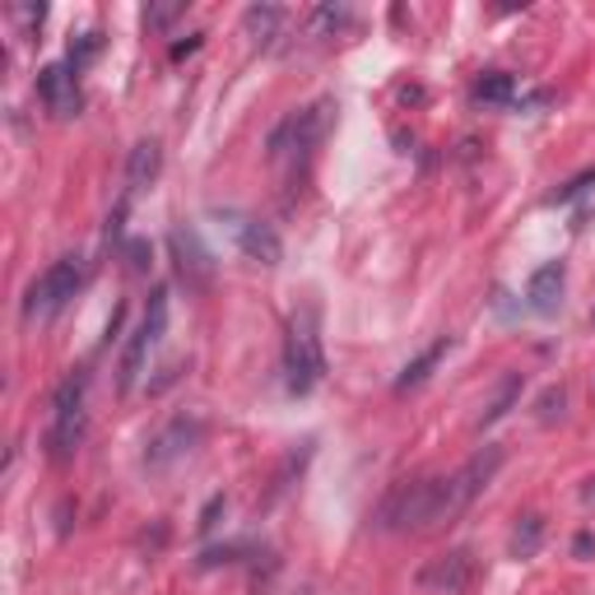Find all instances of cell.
I'll return each instance as SVG.
<instances>
[{
    "mask_svg": "<svg viewBox=\"0 0 595 595\" xmlns=\"http://www.w3.org/2000/svg\"><path fill=\"white\" fill-rule=\"evenodd\" d=\"M381 531H437L442 526V479H400L377 507Z\"/></svg>",
    "mask_w": 595,
    "mask_h": 595,
    "instance_id": "1",
    "label": "cell"
},
{
    "mask_svg": "<svg viewBox=\"0 0 595 595\" xmlns=\"http://www.w3.org/2000/svg\"><path fill=\"white\" fill-rule=\"evenodd\" d=\"M321 377H326V354H321L317 307H307L289 321V336H284V387L289 396H312Z\"/></svg>",
    "mask_w": 595,
    "mask_h": 595,
    "instance_id": "2",
    "label": "cell"
},
{
    "mask_svg": "<svg viewBox=\"0 0 595 595\" xmlns=\"http://www.w3.org/2000/svg\"><path fill=\"white\" fill-rule=\"evenodd\" d=\"M84 289V256H61V260H51V266L33 279L28 293H24V317L28 321H51V317H61V312L75 303V293Z\"/></svg>",
    "mask_w": 595,
    "mask_h": 595,
    "instance_id": "3",
    "label": "cell"
},
{
    "mask_svg": "<svg viewBox=\"0 0 595 595\" xmlns=\"http://www.w3.org/2000/svg\"><path fill=\"white\" fill-rule=\"evenodd\" d=\"M326 121H330V102H312V108L293 112L284 126L270 135V163H293V172L312 159L317 139L326 135Z\"/></svg>",
    "mask_w": 595,
    "mask_h": 595,
    "instance_id": "4",
    "label": "cell"
},
{
    "mask_svg": "<svg viewBox=\"0 0 595 595\" xmlns=\"http://www.w3.org/2000/svg\"><path fill=\"white\" fill-rule=\"evenodd\" d=\"M502 461H507L502 447H484V451H475V457H470V461L457 470V475L442 479V526H447V521H457L465 507L475 502L488 484H494V475L502 470Z\"/></svg>",
    "mask_w": 595,
    "mask_h": 595,
    "instance_id": "5",
    "label": "cell"
},
{
    "mask_svg": "<svg viewBox=\"0 0 595 595\" xmlns=\"http://www.w3.org/2000/svg\"><path fill=\"white\" fill-rule=\"evenodd\" d=\"M201 437H205V418H201V414H172L168 424L149 437L145 465H149V470H168V465L186 461L191 451L201 447Z\"/></svg>",
    "mask_w": 595,
    "mask_h": 595,
    "instance_id": "6",
    "label": "cell"
},
{
    "mask_svg": "<svg viewBox=\"0 0 595 595\" xmlns=\"http://www.w3.org/2000/svg\"><path fill=\"white\" fill-rule=\"evenodd\" d=\"M219 219L229 223V233H233V242H238L242 256L260 260V266H279V256H284V242H279L275 223L247 215V209H219Z\"/></svg>",
    "mask_w": 595,
    "mask_h": 595,
    "instance_id": "7",
    "label": "cell"
},
{
    "mask_svg": "<svg viewBox=\"0 0 595 595\" xmlns=\"http://www.w3.org/2000/svg\"><path fill=\"white\" fill-rule=\"evenodd\" d=\"M475 576H479L475 554H470V549H447V554H437V558H428V563L418 568V586L433 591V595H465L470 586H475Z\"/></svg>",
    "mask_w": 595,
    "mask_h": 595,
    "instance_id": "8",
    "label": "cell"
},
{
    "mask_svg": "<svg viewBox=\"0 0 595 595\" xmlns=\"http://www.w3.org/2000/svg\"><path fill=\"white\" fill-rule=\"evenodd\" d=\"M168 247H172V266H178V279L191 293H205L215 284V260H209L205 242L196 238V229H172L168 233Z\"/></svg>",
    "mask_w": 595,
    "mask_h": 595,
    "instance_id": "9",
    "label": "cell"
},
{
    "mask_svg": "<svg viewBox=\"0 0 595 595\" xmlns=\"http://www.w3.org/2000/svg\"><path fill=\"white\" fill-rule=\"evenodd\" d=\"M38 98H42V108L57 121H70L80 112V75L65 61L42 65L38 70Z\"/></svg>",
    "mask_w": 595,
    "mask_h": 595,
    "instance_id": "10",
    "label": "cell"
},
{
    "mask_svg": "<svg viewBox=\"0 0 595 595\" xmlns=\"http://www.w3.org/2000/svg\"><path fill=\"white\" fill-rule=\"evenodd\" d=\"M563 284H568V266H563V260H545V266L526 279L531 312H539V317H554L558 303H563Z\"/></svg>",
    "mask_w": 595,
    "mask_h": 595,
    "instance_id": "11",
    "label": "cell"
},
{
    "mask_svg": "<svg viewBox=\"0 0 595 595\" xmlns=\"http://www.w3.org/2000/svg\"><path fill=\"white\" fill-rule=\"evenodd\" d=\"M84 442V410H51V428H47V457L65 465Z\"/></svg>",
    "mask_w": 595,
    "mask_h": 595,
    "instance_id": "12",
    "label": "cell"
},
{
    "mask_svg": "<svg viewBox=\"0 0 595 595\" xmlns=\"http://www.w3.org/2000/svg\"><path fill=\"white\" fill-rule=\"evenodd\" d=\"M521 391H526V373H502L498 387H494V396H488L484 410H479V428H494L498 418L512 414V410L521 405Z\"/></svg>",
    "mask_w": 595,
    "mask_h": 595,
    "instance_id": "13",
    "label": "cell"
},
{
    "mask_svg": "<svg viewBox=\"0 0 595 595\" xmlns=\"http://www.w3.org/2000/svg\"><path fill=\"white\" fill-rule=\"evenodd\" d=\"M159 168H163L159 139H139V145L131 149V159H126V201L135 196V191H145L154 178H159Z\"/></svg>",
    "mask_w": 595,
    "mask_h": 595,
    "instance_id": "14",
    "label": "cell"
},
{
    "mask_svg": "<svg viewBox=\"0 0 595 595\" xmlns=\"http://www.w3.org/2000/svg\"><path fill=\"white\" fill-rule=\"evenodd\" d=\"M149 349H154V340H149V330L139 326L135 336L126 340V349H121V363H117V391H121V396H131V391H135L139 373H145V359H149Z\"/></svg>",
    "mask_w": 595,
    "mask_h": 595,
    "instance_id": "15",
    "label": "cell"
},
{
    "mask_svg": "<svg viewBox=\"0 0 595 595\" xmlns=\"http://www.w3.org/2000/svg\"><path fill=\"white\" fill-rule=\"evenodd\" d=\"M447 349H451V340H447V336H437V340H433V344H428V349H424V354H418L414 363H405V373L396 377V391H414V387H424V381L433 377V367L442 363Z\"/></svg>",
    "mask_w": 595,
    "mask_h": 595,
    "instance_id": "16",
    "label": "cell"
},
{
    "mask_svg": "<svg viewBox=\"0 0 595 595\" xmlns=\"http://www.w3.org/2000/svg\"><path fill=\"white\" fill-rule=\"evenodd\" d=\"M475 98L488 102V108H512V102L521 98L517 75H507V70H488V75L475 80Z\"/></svg>",
    "mask_w": 595,
    "mask_h": 595,
    "instance_id": "17",
    "label": "cell"
},
{
    "mask_svg": "<svg viewBox=\"0 0 595 595\" xmlns=\"http://www.w3.org/2000/svg\"><path fill=\"white\" fill-rule=\"evenodd\" d=\"M539 539H545V517H539V512L521 517V526H517V535H512V554H517V558H531V554L539 549Z\"/></svg>",
    "mask_w": 595,
    "mask_h": 595,
    "instance_id": "18",
    "label": "cell"
},
{
    "mask_svg": "<svg viewBox=\"0 0 595 595\" xmlns=\"http://www.w3.org/2000/svg\"><path fill=\"white\" fill-rule=\"evenodd\" d=\"M149 330V340H154V349H159V340H163V330H168V289L159 284L149 293V307H145V321H139Z\"/></svg>",
    "mask_w": 595,
    "mask_h": 595,
    "instance_id": "19",
    "label": "cell"
},
{
    "mask_svg": "<svg viewBox=\"0 0 595 595\" xmlns=\"http://www.w3.org/2000/svg\"><path fill=\"white\" fill-rule=\"evenodd\" d=\"M284 24V10H275V5H256V10H247V28L256 33V42L266 47L270 42V33Z\"/></svg>",
    "mask_w": 595,
    "mask_h": 595,
    "instance_id": "20",
    "label": "cell"
},
{
    "mask_svg": "<svg viewBox=\"0 0 595 595\" xmlns=\"http://www.w3.org/2000/svg\"><path fill=\"white\" fill-rule=\"evenodd\" d=\"M98 51H102V33H80V38L70 42V57H65V65L80 75V70L89 65V61L98 57Z\"/></svg>",
    "mask_w": 595,
    "mask_h": 595,
    "instance_id": "21",
    "label": "cell"
},
{
    "mask_svg": "<svg viewBox=\"0 0 595 595\" xmlns=\"http://www.w3.org/2000/svg\"><path fill=\"white\" fill-rule=\"evenodd\" d=\"M563 405H568V387L558 381V387H549L545 396H539L535 418H539V424H554V418H563Z\"/></svg>",
    "mask_w": 595,
    "mask_h": 595,
    "instance_id": "22",
    "label": "cell"
},
{
    "mask_svg": "<svg viewBox=\"0 0 595 595\" xmlns=\"http://www.w3.org/2000/svg\"><path fill=\"white\" fill-rule=\"evenodd\" d=\"M344 24H349L344 5H317V10H312V28H317V33H340Z\"/></svg>",
    "mask_w": 595,
    "mask_h": 595,
    "instance_id": "23",
    "label": "cell"
},
{
    "mask_svg": "<svg viewBox=\"0 0 595 595\" xmlns=\"http://www.w3.org/2000/svg\"><path fill=\"white\" fill-rule=\"evenodd\" d=\"M182 14H186L182 0H172V5H149V10H145V28L159 33V28H168L172 20H182Z\"/></svg>",
    "mask_w": 595,
    "mask_h": 595,
    "instance_id": "24",
    "label": "cell"
},
{
    "mask_svg": "<svg viewBox=\"0 0 595 595\" xmlns=\"http://www.w3.org/2000/svg\"><path fill=\"white\" fill-rule=\"evenodd\" d=\"M252 545H219V549H205L201 554V568H219V563H242V554Z\"/></svg>",
    "mask_w": 595,
    "mask_h": 595,
    "instance_id": "25",
    "label": "cell"
},
{
    "mask_svg": "<svg viewBox=\"0 0 595 595\" xmlns=\"http://www.w3.org/2000/svg\"><path fill=\"white\" fill-rule=\"evenodd\" d=\"M591 186H595V172H582V178H572L568 186H558V191H554V205H563V201H576V196H586Z\"/></svg>",
    "mask_w": 595,
    "mask_h": 595,
    "instance_id": "26",
    "label": "cell"
},
{
    "mask_svg": "<svg viewBox=\"0 0 595 595\" xmlns=\"http://www.w3.org/2000/svg\"><path fill=\"white\" fill-rule=\"evenodd\" d=\"M223 507H229V498H223V494H215V498L205 502V512H201V521H196V531H201V535H209V531L219 526V512H223Z\"/></svg>",
    "mask_w": 595,
    "mask_h": 595,
    "instance_id": "27",
    "label": "cell"
},
{
    "mask_svg": "<svg viewBox=\"0 0 595 595\" xmlns=\"http://www.w3.org/2000/svg\"><path fill=\"white\" fill-rule=\"evenodd\" d=\"M14 20H24L28 28H33V24L42 28V20H47V5H14Z\"/></svg>",
    "mask_w": 595,
    "mask_h": 595,
    "instance_id": "28",
    "label": "cell"
},
{
    "mask_svg": "<svg viewBox=\"0 0 595 595\" xmlns=\"http://www.w3.org/2000/svg\"><path fill=\"white\" fill-rule=\"evenodd\" d=\"M126 256H131V270H145L149 266V242H131Z\"/></svg>",
    "mask_w": 595,
    "mask_h": 595,
    "instance_id": "29",
    "label": "cell"
},
{
    "mask_svg": "<svg viewBox=\"0 0 595 595\" xmlns=\"http://www.w3.org/2000/svg\"><path fill=\"white\" fill-rule=\"evenodd\" d=\"M595 554V535H576V558H591Z\"/></svg>",
    "mask_w": 595,
    "mask_h": 595,
    "instance_id": "30",
    "label": "cell"
},
{
    "mask_svg": "<svg viewBox=\"0 0 595 595\" xmlns=\"http://www.w3.org/2000/svg\"><path fill=\"white\" fill-rule=\"evenodd\" d=\"M196 47H201V38H186V42L172 47V57H186V51H196Z\"/></svg>",
    "mask_w": 595,
    "mask_h": 595,
    "instance_id": "31",
    "label": "cell"
},
{
    "mask_svg": "<svg viewBox=\"0 0 595 595\" xmlns=\"http://www.w3.org/2000/svg\"><path fill=\"white\" fill-rule=\"evenodd\" d=\"M591 326H595V312H591Z\"/></svg>",
    "mask_w": 595,
    "mask_h": 595,
    "instance_id": "32",
    "label": "cell"
}]
</instances>
